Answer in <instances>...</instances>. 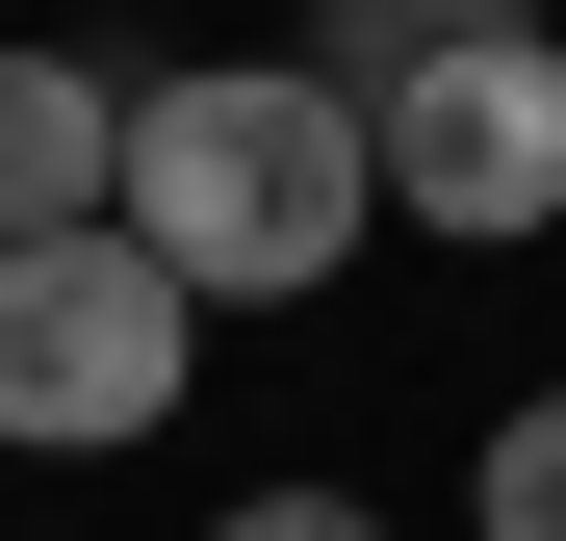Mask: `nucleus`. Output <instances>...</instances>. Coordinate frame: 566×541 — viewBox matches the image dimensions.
<instances>
[{"label":"nucleus","instance_id":"nucleus-7","mask_svg":"<svg viewBox=\"0 0 566 541\" xmlns=\"http://www.w3.org/2000/svg\"><path fill=\"white\" fill-rule=\"evenodd\" d=\"M412 27H566V0H412Z\"/></svg>","mask_w":566,"mask_h":541},{"label":"nucleus","instance_id":"nucleus-2","mask_svg":"<svg viewBox=\"0 0 566 541\" xmlns=\"http://www.w3.org/2000/svg\"><path fill=\"white\" fill-rule=\"evenodd\" d=\"M180 361H207V284H180L129 207L0 232V438H27V465H104V438H155V413H180Z\"/></svg>","mask_w":566,"mask_h":541},{"label":"nucleus","instance_id":"nucleus-4","mask_svg":"<svg viewBox=\"0 0 566 541\" xmlns=\"http://www.w3.org/2000/svg\"><path fill=\"white\" fill-rule=\"evenodd\" d=\"M77 207H129V77L0 27V232H77Z\"/></svg>","mask_w":566,"mask_h":541},{"label":"nucleus","instance_id":"nucleus-5","mask_svg":"<svg viewBox=\"0 0 566 541\" xmlns=\"http://www.w3.org/2000/svg\"><path fill=\"white\" fill-rule=\"evenodd\" d=\"M463 516H490V541H566V387H515V413H490V465H463Z\"/></svg>","mask_w":566,"mask_h":541},{"label":"nucleus","instance_id":"nucleus-1","mask_svg":"<svg viewBox=\"0 0 566 541\" xmlns=\"http://www.w3.org/2000/svg\"><path fill=\"white\" fill-rule=\"evenodd\" d=\"M129 232H155L207 310H310L335 258L387 232L360 77H310V52H207V77H129Z\"/></svg>","mask_w":566,"mask_h":541},{"label":"nucleus","instance_id":"nucleus-3","mask_svg":"<svg viewBox=\"0 0 566 541\" xmlns=\"http://www.w3.org/2000/svg\"><path fill=\"white\" fill-rule=\"evenodd\" d=\"M360 155H387V207L438 258L566 232V27H412L387 77H360Z\"/></svg>","mask_w":566,"mask_h":541},{"label":"nucleus","instance_id":"nucleus-6","mask_svg":"<svg viewBox=\"0 0 566 541\" xmlns=\"http://www.w3.org/2000/svg\"><path fill=\"white\" fill-rule=\"evenodd\" d=\"M207 541H387V516H360V490H232Z\"/></svg>","mask_w":566,"mask_h":541}]
</instances>
